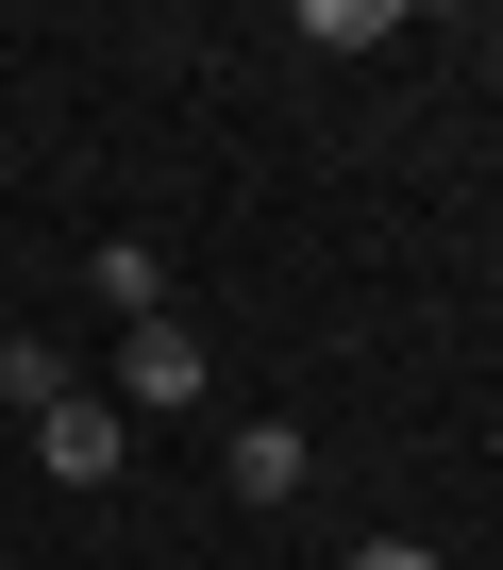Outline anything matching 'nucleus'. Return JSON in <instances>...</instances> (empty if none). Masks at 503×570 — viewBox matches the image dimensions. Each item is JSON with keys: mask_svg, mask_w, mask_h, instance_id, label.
I'll use <instances>...</instances> for the list:
<instances>
[{"mask_svg": "<svg viewBox=\"0 0 503 570\" xmlns=\"http://www.w3.org/2000/svg\"><path fill=\"white\" fill-rule=\"evenodd\" d=\"M201 403H218V353L185 320H135L118 336V420H201Z\"/></svg>", "mask_w": 503, "mask_h": 570, "instance_id": "nucleus-1", "label": "nucleus"}, {"mask_svg": "<svg viewBox=\"0 0 503 570\" xmlns=\"http://www.w3.org/2000/svg\"><path fill=\"white\" fill-rule=\"evenodd\" d=\"M34 470H51V487H118V470H135V420H118V403H85V386H68V403H51V420H34Z\"/></svg>", "mask_w": 503, "mask_h": 570, "instance_id": "nucleus-2", "label": "nucleus"}, {"mask_svg": "<svg viewBox=\"0 0 503 570\" xmlns=\"http://www.w3.org/2000/svg\"><path fill=\"white\" fill-rule=\"evenodd\" d=\"M303 470H319V453H303V420H235V436H218V487H235L251 520H269V503H303Z\"/></svg>", "mask_w": 503, "mask_h": 570, "instance_id": "nucleus-3", "label": "nucleus"}, {"mask_svg": "<svg viewBox=\"0 0 503 570\" xmlns=\"http://www.w3.org/2000/svg\"><path fill=\"white\" fill-rule=\"evenodd\" d=\"M85 303H101L118 336H135V320H168V252H151V235H101V252H85Z\"/></svg>", "mask_w": 503, "mask_h": 570, "instance_id": "nucleus-4", "label": "nucleus"}, {"mask_svg": "<svg viewBox=\"0 0 503 570\" xmlns=\"http://www.w3.org/2000/svg\"><path fill=\"white\" fill-rule=\"evenodd\" d=\"M286 35H303V51H386V35H403V0H303Z\"/></svg>", "mask_w": 503, "mask_h": 570, "instance_id": "nucleus-5", "label": "nucleus"}, {"mask_svg": "<svg viewBox=\"0 0 503 570\" xmlns=\"http://www.w3.org/2000/svg\"><path fill=\"white\" fill-rule=\"evenodd\" d=\"M0 403L51 420V403H68V353H51V336H0Z\"/></svg>", "mask_w": 503, "mask_h": 570, "instance_id": "nucleus-6", "label": "nucleus"}, {"mask_svg": "<svg viewBox=\"0 0 503 570\" xmlns=\"http://www.w3.org/2000/svg\"><path fill=\"white\" fill-rule=\"evenodd\" d=\"M353 570H436V553L420 537H353Z\"/></svg>", "mask_w": 503, "mask_h": 570, "instance_id": "nucleus-7", "label": "nucleus"}, {"mask_svg": "<svg viewBox=\"0 0 503 570\" xmlns=\"http://www.w3.org/2000/svg\"><path fill=\"white\" fill-rule=\"evenodd\" d=\"M486 68H503V35H486Z\"/></svg>", "mask_w": 503, "mask_h": 570, "instance_id": "nucleus-8", "label": "nucleus"}]
</instances>
